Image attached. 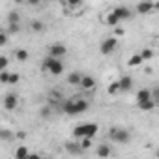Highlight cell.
<instances>
[{
	"instance_id": "cell-33",
	"label": "cell",
	"mask_w": 159,
	"mask_h": 159,
	"mask_svg": "<svg viewBox=\"0 0 159 159\" xmlns=\"http://www.w3.org/2000/svg\"><path fill=\"white\" fill-rule=\"evenodd\" d=\"M64 2H66L69 8H79V6L83 4V0H64Z\"/></svg>"
},
{
	"instance_id": "cell-7",
	"label": "cell",
	"mask_w": 159,
	"mask_h": 159,
	"mask_svg": "<svg viewBox=\"0 0 159 159\" xmlns=\"http://www.w3.org/2000/svg\"><path fill=\"white\" fill-rule=\"evenodd\" d=\"M47 54L52 56V58H64V56L67 54V47H66L64 43H52V45L49 47Z\"/></svg>"
},
{
	"instance_id": "cell-2",
	"label": "cell",
	"mask_w": 159,
	"mask_h": 159,
	"mask_svg": "<svg viewBox=\"0 0 159 159\" xmlns=\"http://www.w3.org/2000/svg\"><path fill=\"white\" fill-rule=\"evenodd\" d=\"M41 73H51V75H54V77H58V75H62L64 73V62H62V58H52V56H45L43 60H41Z\"/></svg>"
},
{
	"instance_id": "cell-4",
	"label": "cell",
	"mask_w": 159,
	"mask_h": 159,
	"mask_svg": "<svg viewBox=\"0 0 159 159\" xmlns=\"http://www.w3.org/2000/svg\"><path fill=\"white\" fill-rule=\"evenodd\" d=\"M109 139L114 140L116 144H127L131 140V133H129V129L116 125V127H111L109 129Z\"/></svg>"
},
{
	"instance_id": "cell-19",
	"label": "cell",
	"mask_w": 159,
	"mask_h": 159,
	"mask_svg": "<svg viewBox=\"0 0 159 159\" xmlns=\"http://www.w3.org/2000/svg\"><path fill=\"white\" fill-rule=\"evenodd\" d=\"M137 107H139L140 111H144V112H150V111H153V109L157 107V101H153V99H146V101L137 103Z\"/></svg>"
},
{
	"instance_id": "cell-24",
	"label": "cell",
	"mask_w": 159,
	"mask_h": 159,
	"mask_svg": "<svg viewBox=\"0 0 159 159\" xmlns=\"http://www.w3.org/2000/svg\"><path fill=\"white\" fill-rule=\"evenodd\" d=\"M13 56H15V60H19V62H26V60L30 58V52H28L26 49H17V51L13 52Z\"/></svg>"
},
{
	"instance_id": "cell-20",
	"label": "cell",
	"mask_w": 159,
	"mask_h": 159,
	"mask_svg": "<svg viewBox=\"0 0 159 159\" xmlns=\"http://www.w3.org/2000/svg\"><path fill=\"white\" fill-rule=\"evenodd\" d=\"M96 155H99V157H111L112 155V150H111L109 144H99L96 148Z\"/></svg>"
},
{
	"instance_id": "cell-36",
	"label": "cell",
	"mask_w": 159,
	"mask_h": 159,
	"mask_svg": "<svg viewBox=\"0 0 159 159\" xmlns=\"http://www.w3.org/2000/svg\"><path fill=\"white\" fill-rule=\"evenodd\" d=\"M49 2H60V0H49Z\"/></svg>"
},
{
	"instance_id": "cell-1",
	"label": "cell",
	"mask_w": 159,
	"mask_h": 159,
	"mask_svg": "<svg viewBox=\"0 0 159 159\" xmlns=\"http://www.w3.org/2000/svg\"><path fill=\"white\" fill-rule=\"evenodd\" d=\"M60 109L67 116H77V114L86 112L90 109V103L86 99H81V98H71V99H64L62 105H60Z\"/></svg>"
},
{
	"instance_id": "cell-3",
	"label": "cell",
	"mask_w": 159,
	"mask_h": 159,
	"mask_svg": "<svg viewBox=\"0 0 159 159\" xmlns=\"http://www.w3.org/2000/svg\"><path fill=\"white\" fill-rule=\"evenodd\" d=\"M99 133V125L94 122H86V124H79L73 127V137L75 139H81V137H90L94 139Z\"/></svg>"
},
{
	"instance_id": "cell-26",
	"label": "cell",
	"mask_w": 159,
	"mask_h": 159,
	"mask_svg": "<svg viewBox=\"0 0 159 159\" xmlns=\"http://www.w3.org/2000/svg\"><path fill=\"white\" fill-rule=\"evenodd\" d=\"M139 54H140V58H142V60H152V58L155 56V51H153V49H150V47H146V49H142Z\"/></svg>"
},
{
	"instance_id": "cell-15",
	"label": "cell",
	"mask_w": 159,
	"mask_h": 159,
	"mask_svg": "<svg viewBox=\"0 0 159 159\" xmlns=\"http://www.w3.org/2000/svg\"><path fill=\"white\" fill-rule=\"evenodd\" d=\"M103 21H105V25H107V26H111V28H116V26L120 25V19L114 15V11H112V10L103 17Z\"/></svg>"
},
{
	"instance_id": "cell-27",
	"label": "cell",
	"mask_w": 159,
	"mask_h": 159,
	"mask_svg": "<svg viewBox=\"0 0 159 159\" xmlns=\"http://www.w3.org/2000/svg\"><path fill=\"white\" fill-rule=\"evenodd\" d=\"M107 94H109V96H116V94H120V84H118V81H112V83L107 86Z\"/></svg>"
},
{
	"instance_id": "cell-21",
	"label": "cell",
	"mask_w": 159,
	"mask_h": 159,
	"mask_svg": "<svg viewBox=\"0 0 159 159\" xmlns=\"http://www.w3.org/2000/svg\"><path fill=\"white\" fill-rule=\"evenodd\" d=\"M28 28H30L32 32L39 34V32H43V30H45V23H43V21H39V19H34V21H30Z\"/></svg>"
},
{
	"instance_id": "cell-28",
	"label": "cell",
	"mask_w": 159,
	"mask_h": 159,
	"mask_svg": "<svg viewBox=\"0 0 159 159\" xmlns=\"http://www.w3.org/2000/svg\"><path fill=\"white\" fill-rule=\"evenodd\" d=\"M92 140H94V139H90V137H81V140H79V144H81L83 152H84V150H90V148H92V144H94Z\"/></svg>"
},
{
	"instance_id": "cell-6",
	"label": "cell",
	"mask_w": 159,
	"mask_h": 159,
	"mask_svg": "<svg viewBox=\"0 0 159 159\" xmlns=\"http://www.w3.org/2000/svg\"><path fill=\"white\" fill-rule=\"evenodd\" d=\"M157 8H159L157 2H152V0H140V2L135 6V13H139V15H148V13L155 11Z\"/></svg>"
},
{
	"instance_id": "cell-9",
	"label": "cell",
	"mask_w": 159,
	"mask_h": 159,
	"mask_svg": "<svg viewBox=\"0 0 159 159\" xmlns=\"http://www.w3.org/2000/svg\"><path fill=\"white\" fill-rule=\"evenodd\" d=\"M79 86H81L84 92H92L96 86H98V81L92 77V75H81V83H79Z\"/></svg>"
},
{
	"instance_id": "cell-35",
	"label": "cell",
	"mask_w": 159,
	"mask_h": 159,
	"mask_svg": "<svg viewBox=\"0 0 159 159\" xmlns=\"http://www.w3.org/2000/svg\"><path fill=\"white\" fill-rule=\"evenodd\" d=\"M13 2H15L17 6H21V4H25V0H13Z\"/></svg>"
},
{
	"instance_id": "cell-10",
	"label": "cell",
	"mask_w": 159,
	"mask_h": 159,
	"mask_svg": "<svg viewBox=\"0 0 159 159\" xmlns=\"http://www.w3.org/2000/svg\"><path fill=\"white\" fill-rule=\"evenodd\" d=\"M112 11H114V15L120 19V23H122V21H129V19L133 17V11H131L127 6H116V8H112Z\"/></svg>"
},
{
	"instance_id": "cell-29",
	"label": "cell",
	"mask_w": 159,
	"mask_h": 159,
	"mask_svg": "<svg viewBox=\"0 0 159 159\" xmlns=\"http://www.w3.org/2000/svg\"><path fill=\"white\" fill-rule=\"evenodd\" d=\"M21 81V75L19 73H11L10 71V79H8V84H17Z\"/></svg>"
},
{
	"instance_id": "cell-14",
	"label": "cell",
	"mask_w": 159,
	"mask_h": 159,
	"mask_svg": "<svg viewBox=\"0 0 159 159\" xmlns=\"http://www.w3.org/2000/svg\"><path fill=\"white\" fill-rule=\"evenodd\" d=\"M64 148H66V152L67 153H71V155H79V153H83V148H81V144L79 142H66L64 144Z\"/></svg>"
},
{
	"instance_id": "cell-16",
	"label": "cell",
	"mask_w": 159,
	"mask_h": 159,
	"mask_svg": "<svg viewBox=\"0 0 159 159\" xmlns=\"http://www.w3.org/2000/svg\"><path fill=\"white\" fill-rule=\"evenodd\" d=\"M38 114H39V118H43V120H49L52 114H54V109H52V105H49V103H45L43 107H39V111H38Z\"/></svg>"
},
{
	"instance_id": "cell-32",
	"label": "cell",
	"mask_w": 159,
	"mask_h": 159,
	"mask_svg": "<svg viewBox=\"0 0 159 159\" xmlns=\"http://www.w3.org/2000/svg\"><path fill=\"white\" fill-rule=\"evenodd\" d=\"M26 137H28V133H26V131H23V129L15 131V140H26Z\"/></svg>"
},
{
	"instance_id": "cell-25",
	"label": "cell",
	"mask_w": 159,
	"mask_h": 159,
	"mask_svg": "<svg viewBox=\"0 0 159 159\" xmlns=\"http://www.w3.org/2000/svg\"><path fill=\"white\" fill-rule=\"evenodd\" d=\"M47 103H49V105H52V103H54V105L62 103V94H60V92H54V90H52V92L49 94V98H47Z\"/></svg>"
},
{
	"instance_id": "cell-22",
	"label": "cell",
	"mask_w": 159,
	"mask_h": 159,
	"mask_svg": "<svg viewBox=\"0 0 159 159\" xmlns=\"http://www.w3.org/2000/svg\"><path fill=\"white\" fill-rule=\"evenodd\" d=\"M146 99H152V90H148V88H140V90L137 92L135 101L140 103V101H146Z\"/></svg>"
},
{
	"instance_id": "cell-8",
	"label": "cell",
	"mask_w": 159,
	"mask_h": 159,
	"mask_svg": "<svg viewBox=\"0 0 159 159\" xmlns=\"http://www.w3.org/2000/svg\"><path fill=\"white\" fill-rule=\"evenodd\" d=\"M17 105H19V96H17V94L10 92V94L4 96V99H2V107H4L6 111H15Z\"/></svg>"
},
{
	"instance_id": "cell-13",
	"label": "cell",
	"mask_w": 159,
	"mask_h": 159,
	"mask_svg": "<svg viewBox=\"0 0 159 159\" xmlns=\"http://www.w3.org/2000/svg\"><path fill=\"white\" fill-rule=\"evenodd\" d=\"M13 157H15V159H26V157H30V150H28L25 144H19V146L13 150Z\"/></svg>"
},
{
	"instance_id": "cell-34",
	"label": "cell",
	"mask_w": 159,
	"mask_h": 159,
	"mask_svg": "<svg viewBox=\"0 0 159 159\" xmlns=\"http://www.w3.org/2000/svg\"><path fill=\"white\" fill-rule=\"evenodd\" d=\"M25 4H28V6H32V8H38V6L41 4V0H25Z\"/></svg>"
},
{
	"instance_id": "cell-5",
	"label": "cell",
	"mask_w": 159,
	"mask_h": 159,
	"mask_svg": "<svg viewBox=\"0 0 159 159\" xmlns=\"http://www.w3.org/2000/svg\"><path fill=\"white\" fill-rule=\"evenodd\" d=\"M116 47H118V38H116V36H109V38H105V39L101 41L99 52L105 54V56H109V54H112V52L116 51Z\"/></svg>"
},
{
	"instance_id": "cell-18",
	"label": "cell",
	"mask_w": 159,
	"mask_h": 159,
	"mask_svg": "<svg viewBox=\"0 0 159 159\" xmlns=\"http://www.w3.org/2000/svg\"><path fill=\"white\" fill-rule=\"evenodd\" d=\"M81 75H83V73H79V71H71V73L66 77V83L71 84V86H79V83H81Z\"/></svg>"
},
{
	"instance_id": "cell-23",
	"label": "cell",
	"mask_w": 159,
	"mask_h": 159,
	"mask_svg": "<svg viewBox=\"0 0 159 159\" xmlns=\"http://www.w3.org/2000/svg\"><path fill=\"white\" fill-rule=\"evenodd\" d=\"M142 64H144V60L140 58V54H139V52L131 54V58L127 60V66H129V67H139V66H142Z\"/></svg>"
},
{
	"instance_id": "cell-12",
	"label": "cell",
	"mask_w": 159,
	"mask_h": 159,
	"mask_svg": "<svg viewBox=\"0 0 159 159\" xmlns=\"http://www.w3.org/2000/svg\"><path fill=\"white\" fill-rule=\"evenodd\" d=\"M0 140L13 142L15 140V131L13 129H8V127H0Z\"/></svg>"
},
{
	"instance_id": "cell-31",
	"label": "cell",
	"mask_w": 159,
	"mask_h": 159,
	"mask_svg": "<svg viewBox=\"0 0 159 159\" xmlns=\"http://www.w3.org/2000/svg\"><path fill=\"white\" fill-rule=\"evenodd\" d=\"M8 66H10V58L8 56H0V71L8 69Z\"/></svg>"
},
{
	"instance_id": "cell-30",
	"label": "cell",
	"mask_w": 159,
	"mask_h": 159,
	"mask_svg": "<svg viewBox=\"0 0 159 159\" xmlns=\"http://www.w3.org/2000/svg\"><path fill=\"white\" fill-rule=\"evenodd\" d=\"M8 39H10L8 32H6V30H0V47H4V45H8Z\"/></svg>"
},
{
	"instance_id": "cell-17",
	"label": "cell",
	"mask_w": 159,
	"mask_h": 159,
	"mask_svg": "<svg viewBox=\"0 0 159 159\" xmlns=\"http://www.w3.org/2000/svg\"><path fill=\"white\" fill-rule=\"evenodd\" d=\"M6 21H8V25H21V13L17 10H10L6 15Z\"/></svg>"
},
{
	"instance_id": "cell-11",
	"label": "cell",
	"mask_w": 159,
	"mask_h": 159,
	"mask_svg": "<svg viewBox=\"0 0 159 159\" xmlns=\"http://www.w3.org/2000/svg\"><path fill=\"white\" fill-rule=\"evenodd\" d=\"M118 84H120V92L122 94L131 92V88H133V77L131 75H122L118 79Z\"/></svg>"
}]
</instances>
